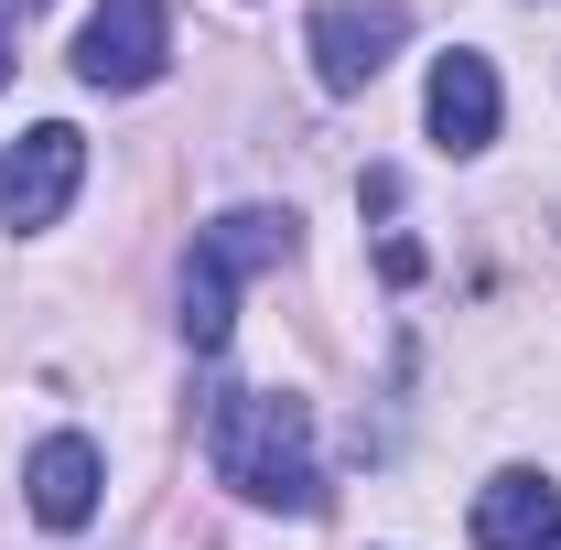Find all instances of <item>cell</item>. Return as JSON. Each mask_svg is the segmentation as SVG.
Wrapping results in <instances>:
<instances>
[{
  "label": "cell",
  "mask_w": 561,
  "mask_h": 550,
  "mask_svg": "<svg viewBox=\"0 0 561 550\" xmlns=\"http://www.w3.org/2000/svg\"><path fill=\"white\" fill-rule=\"evenodd\" d=\"M476 550H561V485L529 475V465H507V475L476 485Z\"/></svg>",
  "instance_id": "obj_6"
},
{
  "label": "cell",
  "mask_w": 561,
  "mask_h": 550,
  "mask_svg": "<svg viewBox=\"0 0 561 550\" xmlns=\"http://www.w3.org/2000/svg\"><path fill=\"white\" fill-rule=\"evenodd\" d=\"M206 454H216V475L238 485L249 507H291V518H324L313 411H302L291 389H216V411H206Z\"/></svg>",
  "instance_id": "obj_1"
},
{
  "label": "cell",
  "mask_w": 561,
  "mask_h": 550,
  "mask_svg": "<svg viewBox=\"0 0 561 550\" xmlns=\"http://www.w3.org/2000/svg\"><path fill=\"white\" fill-rule=\"evenodd\" d=\"M400 44H411V11H400V0H324V11H313V33H302L313 87H335V98H356L367 76L400 55Z\"/></svg>",
  "instance_id": "obj_3"
},
{
  "label": "cell",
  "mask_w": 561,
  "mask_h": 550,
  "mask_svg": "<svg viewBox=\"0 0 561 550\" xmlns=\"http://www.w3.org/2000/svg\"><path fill=\"white\" fill-rule=\"evenodd\" d=\"M76 184H87V140L66 130V119H44V130H22L11 151H0V227H55V216L76 206Z\"/></svg>",
  "instance_id": "obj_4"
},
{
  "label": "cell",
  "mask_w": 561,
  "mask_h": 550,
  "mask_svg": "<svg viewBox=\"0 0 561 550\" xmlns=\"http://www.w3.org/2000/svg\"><path fill=\"white\" fill-rule=\"evenodd\" d=\"M162 66H173V22H162V0H108V11L76 33V76L108 87V98L151 87Z\"/></svg>",
  "instance_id": "obj_5"
},
{
  "label": "cell",
  "mask_w": 561,
  "mask_h": 550,
  "mask_svg": "<svg viewBox=\"0 0 561 550\" xmlns=\"http://www.w3.org/2000/svg\"><path fill=\"white\" fill-rule=\"evenodd\" d=\"M432 140L443 151H486L496 140V66L486 55H443L432 66Z\"/></svg>",
  "instance_id": "obj_8"
},
{
  "label": "cell",
  "mask_w": 561,
  "mask_h": 550,
  "mask_svg": "<svg viewBox=\"0 0 561 550\" xmlns=\"http://www.w3.org/2000/svg\"><path fill=\"white\" fill-rule=\"evenodd\" d=\"M291 260V216L280 206H227L216 227H195V260H184V345L216 356L227 324H238V280L280 271Z\"/></svg>",
  "instance_id": "obj_2"
},
{
  "label": "cell",
  "mask_w": 561,
  "mask_h": 550,
  "mask_svg": "<svg viewBox=\"0 0 561 550\" xmlns=\"http://www.w3.org/2000/svg\"><path fill=\"white\" fill-rule=\"evenodd\" d=\"M0 76H11V33H0Z\"/></svg>",
  "instance_id": "obj_9"
},
{
  "label": "cell",
  "mask_w": 561,
  "mask_h": 550,
  "mask_svg": "<svg viewBox=\"0 0 561 550\" xmlns=\"http://www.w3.org/2000/svg\"><path fill=\"white\" fill-rule=\"evenodd\" d=\"M98 485H108V465H98V443H87V432L33 443V465H22V496H33V518H44V529H87V518H98Z\"/></svg>",
  "instance_id": "obj_7"
}]
</instances>
